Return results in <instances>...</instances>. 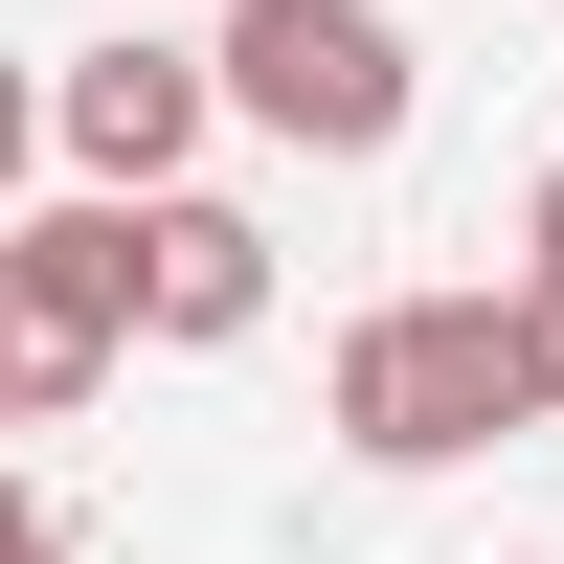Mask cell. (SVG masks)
Instances as JSON below:
<instances>
[{"mask_svg": "<svg viewBox=\"0 0 564 564\" xmlns=\"http://www.w3.org/2000/svg\"><path fill=\"white\" fill-rule=\"evenodd\" d=\"M0 564H68V542H0Z\"/></svg>", "mask_w": 564, "mask_h": 564, "instance_id": "obj_10", "label": "cell"}, {"mask_svg": "<svg viewBox=\"0 0 564 564\" xmlns=\"http://www.w3.org/2000/svg\"><path fill=\"white\" fill-rule=\"evenodd\" d=\"M497 430H542L497 294H384V316H339V452H361V475H452V452H497Z\"/></svg>", "mask_w": 564, "mask_h": 564, "instance_id": "obj_1", "label": "cell"}, {"mask_svg": "<svg viewBox=\"0 0 564 564\" xmlns=\"http://www.w3.org/2000/svg\"><path fill=\"white\" fill-rule=\"evenodd\" d=\"M0 542H45V520H23V475H0Z\"/></svg>", "mask_w": 564, "mask_h": 564, "instance_id": "obj_9", "label": "cell"}, {"mask_svg": "<svg viewBox=\"0 0 564 564\" xmlns=\"http://www.w3.org/2000/svg\"><path fill=\"white\" fill-rule=\"evenodd\" d=\"M520 271H564V181H542V204H520Z\"/></svg>", "mask_w": 564, "mask_h": 564, "instance_id": "obj_8", "label": "cell"}, {"mask_svg": "<svg viewBox=\"0 0 564 564\" xmlns=\"http://www.w3.org/2000/svg\"><path fill=\"white\" fill-rule=\"evenodd\" d=\"M135 339H181V361L271 339V226L226 204V181H181V204H135Z\"/></svg>", "mask_w": 564, "mask_h": 564, "instance_id": "obj_5", "label": "cell"}, {"mask_svg": "<svg viewBox=\"0 0 564 564\" xmlns=\"http://www.w3.org/2000/svg\"><path fill=\"white\" fill-rule=\"evenodd\" d=\"M226 135V90H204V45H90V68H45V159H90V204H181V159Z\"/></svg>", "mask_w": 564, "mask_h": 564, "instance_id": "obj_4", "label": "cell"}, {"mask_svg": "<svg viewBox=\"0 0 564 564\" xmlns=\"http://www.w3.org/2000/svg\"><path fill=\"white\" fill-rule=\"evenodd\" d=\"M135 361V204H23L0 226V430L90 406Z\"/></svg>", "mask_w": 564, "mask_h": 564, "instance_id": "obj_3", "label": "cell"}, {"mask_svg": "<svg viewBox=\"0 0 564 564\" xmlns=\"http://www.w3.org/2000/svg\"><path fill=\"white\" fill-rule=\"evenodd\" d=\"M204 90L271 135V159H384V135L430 113V68H406V23H384V0H226Z\"/></svg>", "mask_w": 564, "mask_h": 564, "instance_id": "obj_2", "label": "cell"}, {"mask_svg": "<svg viewBox=\"0 0 564 564\" xmlns=\"http://www.w3.org/2000/svg\"><path fill=\"white\" fill-rule=\"evenodd\" d=\"M497 316H520V406H564V271H520Z\"/></svg>", "mask_w": 564, "mask_h": 564, "instance_id": "obj_6", "label": "cell"}, {"mask_svg": "<svg viewBox=\"0 0 564 564\" xmlns=\"http://www.w3.org/2000/svg\"><path fill=\"white\" fill-rule=\"evenodd\" d=\"M23 159H45V68H0V226H23Z\"/></svg>", "mask_w": 564, "mask_h": 564, "instance_id": "obj_7", "label": "cell"}]
</instances>
